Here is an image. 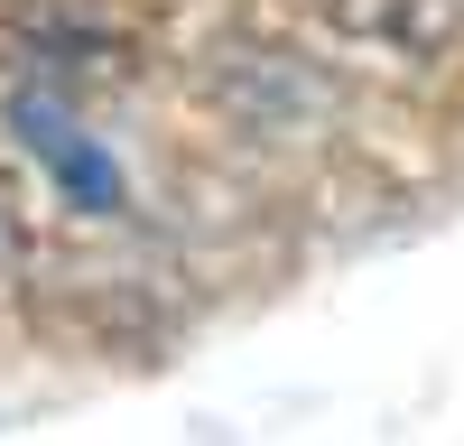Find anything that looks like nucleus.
Here are the masks:
<instances>
[{"label": "nucleus", "instance_id": "nucleus-2", "mask_svg": "<svg viewBox=\"0 0 464 446\" xmlns=\"http://www.w3.org/2000/svg\"><path fill=\"white\" fill-rule=\"evenodd\" d=\"M10 251H19V242H10V214H0V260H10Z\"/></svg>", "mask_w": 464, "mask_h": 446}, {"label": "nucleus", "instance_id": "nucleus-1", "mask_svg": "<svg viewBox=\"0 0 464 446\" xmlns=\"http://www.w3.org/2000/svg\"><path fill=\"white\" fill-rule=\"evenodd\" d=\"M10 131H19L28 159L56 177V196H65L74 214H121V168H111V149H102L84 121H74L65 102L19 93V102H10Z\"/></svg>", "mask_w": 464, "mask_h": 446}]
</instances>
